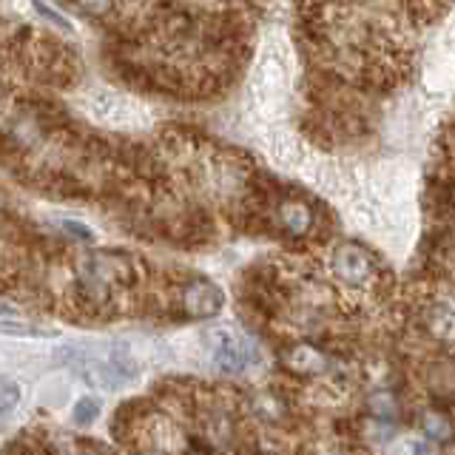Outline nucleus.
<instances>
[{"mask_svg": "<svg viewBox=\"0 0 455 455\" xmlns=\"http://www.w3.org/2000/svg\"><path fill=\"white\" fill-rule=\"evenodd\" d=\"M333 274L341 284H347L353 291H367L376 284V262L370 256L367 248L355 245V242H345L333 251V259H331Z\"/></svg>", "mask_w": 455, "mask_h": 455, "instance_id": "1", "label": "nucleus"}, {"mask_svg": "<svg viewBox=\"0 0 455 455\" xmlns=\"http://www.w3.org/2000/svg\"><path fill=\"white\" fill-rule=\"evenodd\" d=\"M208 339V355L222 373H242L251 362L248 341L242 333L231 331V327H211L205 333Z\"/></svg>", "mask_w": 455, "mask_h": 455, "instance_id": "2", "label": "nucleus"}, {"mask_svg": "<svg viewBox=\"0 0 455 455\" xmlns=\"http://www.w3.org/2000/svg\"><path fill=\"white\" fill-rule=\"evenodd\" d=\"M85 108L94 120L106 123V125H120V128H128V125H137L140 123V106H134L132 100H125L120 94H114L108 89H97L89 94L85 100Z\"/></svg>", "mask_w": 455, "mask_h": 455, "instance_id": "3", "label": "nucleus"}, {"mask_svg": "<svg viewBox=\"0 0 455 455\" xmlns=\"http://www.w3.org/2000/svg\"><path fill=\"white\" fill-rule=\"evenodd\" d=\"M225 305V293L217 282L211 279H194L182 291V307L191 319H211L217 316Z\"/></svg>", "mask_w": 455, "mask_h": 455, "instance_id": "4", "label": "nucleus"}, {"mask_svg": "<svg viewBox=\"0 0 455 455\" xmlns=\"http://www.w3.org/2000/svg\"><path fill=\"white\" fill-rule=\"evenodd\" d=\"M424 322H427V327H430V333L435 339L447 341V345H455V305L433 302V307L427 310Z\"/></svg>", "mask_w": 455, "mask_h": 455, "instance_id": "5", "label": "nucleus"}, {"mask_svg": "<svg viewBox=\"0 0 455 455\" xmlns=\"http://www.w3.org/2000/svg\"><path fill=\"white\" fill-rule=\"evenodd\" d=\"M279 222L288 234L302 236L313 225V211H310V205L302 203V199H288V203H282V208H279Z\"/></svg>", "mask_w": 455, "mask_h": 455, "instance_id": "6", "label": "nucleus"}, {"mask_svg": "<svg viewBox=\"0 0 455 455\" xmlns=\"http://www.w3.org/2000/svg\"><path fill=\"white\" fill-rule=\"evenodd\" d=\"M100 416V402L92 395H83L75 402V407H71V421H75V427H92Z\"/></svg>", "mask_w": 455, "mask_h": 455, "instance_id": "7", "label": "nucleus"}, {"mask_svg": "<svg viewBox=\"0 0 455 455\" xmlns=\"http://www.w3.org/2000/svg\"><path fill=\"white\" fill-rule=\"evenodd\" d=\"M424 433L430 435L433 441H450L452 438V424L447 421V416H441V412H427L424 416Z\"/></svg>", "mask_w": 455, "mask_h": 455, "instance_id": "8", "label": "nucleus"}, {"mask_svg": "<svg viewBox=\"0 0 455 455\" xmlns=\"http://www.w3.org/2000/svg\"><path fill=\"white\" fill-rule=\"evenodd\" d=\"M32 6H35V12L40 14L43 20H49L52 26H57L60 32H68V35H75V26H71V20L66 18V14H60L57 9H52V6H46L43 0H32Z\"/></svg>", "mask_w": 455, "mask_h": 455, "instance_id": "9", "label": "nucleus"}, {"mask_svg": "<svg viewBox=\"0 0 455 455\" xmlns=\"http://www.w3.org/2000/svg\"><path fill=\"white\" fill-rule=\"evenodd\" d=\"M20 402V387L9 379H0V416H6Z\"/></svg>", "mask_w": 455, "mask_h": 455, "instance_id": "10", "label": "nucleus"}, {"mask_svg": "<svg viewBox=\"0 0 455 455\" xmlns=\"http://www.w3.org/2000/svg\"><path fill=\"white\" fill-rule=\"evenodd\" d=\"M0 333H9V336H37V339L54 336V331H46V327H32V324H23V322H0Z\"/></svg>", "mask_w": 455, "mask_h": 455, "instance_id": "11", "label": "nucleus"}, {"mask_svg": "<svg viewBox=\"0 0 455 455\" xmlns=\"http://www.w3.org/2000/svg\"><path fill=\"white\" fill-rule=\"evenodd\" d=\"M60 228L71 236V239H77V242H94V231L89 225H83L77 220H60Z\"/></svg>", "mask_w": 455, "mask_h": 455, "instance_id": "12", "label": "nucleus"}, {"mask_svg": "<svg viewBox=\"0 0 455 455\" xmlns=\"http://www.w3.org/2000/svg\"><path fill=\"white\" fill-rule=\"evenodd\" d=\"M407 452L410 455H435V450L430 444H424V441H410L407 444Z\"/></svg>", "mask_w": 455, "mask_h": 455, "instance_id": "13", "label": "nucleus"}, {"mask_svg": "<svg viewBox=\"0 0 455 455\" xmlns=\"http://www.w3.org/2000/svg\"><path fill=\"white\" fill-rule=\"evenodd\" d=\"M0 316H9V319H12V316H14V310H12L9 305H0Z\"/></svg>", "mask_w": 455, "mask_h": 455, "instance_id": "14", "label": "nucleus"}, {"mask_svg": "<svg viewBox=\"0 0 455 455\" xmlns=\"http://www.w3.org/2000/svg\"><path fill=\"white\" fill-rule=\"evenodd\" d=\"M142 455H165V452H160V450H151V452H142Z\"/></svg>", "mask_w": 455, "mask_h": 455, "instance_id": "15", "label": "nucleus"}]
</instances>
